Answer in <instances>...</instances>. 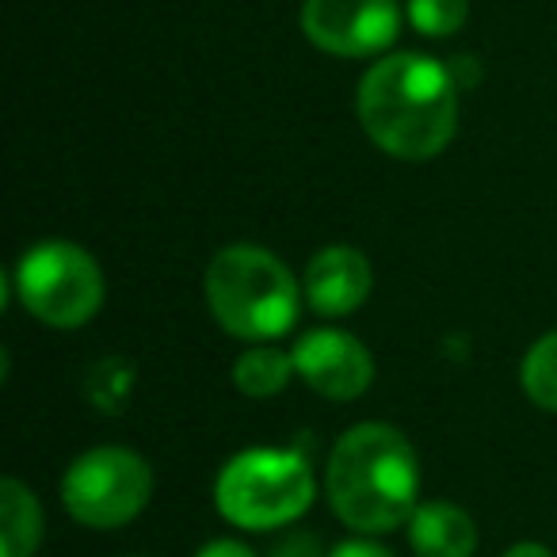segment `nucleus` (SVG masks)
I'll return each instance as SVG.
<instances>
[{
	"label": "nucleus",
	"mask_w": 557,
	"mask_h": 557,
	"mask_svg": "<svg viewBox=\"0 0 557 557\" xmlns=\"http://www.w3.org/2000/svg\"><path fill=\"white\" fill-rule=\"evenodd\" d=\"M16 295L32 318L50 329H81L103 306V271L73 240H42L16 268Z\"/></svg>",
	"instance_id": "obj_5"
},
{
	"label": "nucleus",
	"mask_w": 557,
	"mask_h": 557,
	"mask_svg": "<svg viewBox=\"0 0 557 557\" xmlns=\"http://www.w3.org/2000/svg\"><path fill=\"white\" fill-rule=\"evenodd\" d=\"M271 557H333L325 554L318 534H306V531H290L271 546Z\"/></svg>",
	"instance_id": "obj_16"
},
{
	"label": "nucleus",
	"mask_w": 557,
	"mask_h": 557,
	"mask_svg": "<svg viewBox=\"0 0 557 557\" xmlns=\"http://www.w3.org/2000/svg\"><path fill=\"white\" fill-rule=\"evenodd\" d=\"M374 271L351 245H329L306 268V302L321 318H348L367 302Z\"/></svg>",
	"instance_id": "obj_9"
},
{
	"label": "nucleus",
	"mask_w": 557,
	"mask_h": 557,
	"mask_svg": "<svg viewBox=\"0 0 557 557\" xmlns=\"http://www.w3.org/2000/svg\"><path fill=\"white\" fill-rule=\"evenodd\" d=\"M153 496V470L131 447H92L62 478V504L81 527L111 531L141 516Z\"/></svg>",
	"instance_id": "obj_6"
},
{
	"label": "nucleus",
	"mask_w": 557,
	"mask_h": 557,
	"mask_svg": "<svg viewBox=\"0 0 557 557\" xmlns=\"http://www.w3.org/2000/svg\"><path fill=\"white\" fill-rule=\"evenodd\" d=\"M134 386V367L126 359H103V363L92 367L88 374V397H92L96 409L103 412H119L131 397Z\"/></svg>",
	"instance_id": "obj_14"
},
{
	"label": "nucleus",
	"mask_w": 557,
	"mask_h": 557,
	"mask_svg": "<svg viewBox=\"0 0 557 557\" xmlns=\"http://www.w3.org/2000/svg\"><path fill=\"white\" fill-rule=\"evenodd\" d=\"M225 523L245 531H275L306 516L313 504V473L298 450L252 447L225 462L214 485Z\"/></svg>",
	"instance_id": "obj_4"
},
{
	"label": "nucleus",
	"mask_w": 557,
	"mask_h": 557,
	"mask_svg": "<svg viewBox=\"0 0 557 557\" xmlns=\"http://www.w3.org/2000/svg\"><path fill=\"white\" fill-rule=\"evenodd\" d=\"M42 527L39 496L16 478L0 481V557H35Z\"/></svg>",
	"instance_id": "obj_11"
},
{
	"label": "nucleus",
	"mask_w": 557,
	"mask_h": 557,
	"mask_svg": "<svg viewBox=\"0 0 557 557\" xmlns=\"http://www.w3.org/2000/svg\"><path fill=\"white\" fill-rule=\"evenodd\" d=\"M195 557H256V554L237 539H214V542H207Z\"/></svg>",
	"instance_id": "obj_18"
},
{
	"label": "nucleus",
	"mask_w": 557,
	"mask_h": 557,
	"mask_svg": "<svg viewBox=\"0 0 557 557\" xmlns=\"http://www.w3.org/2000/svg\"><path fill=\"white\" fill-rule=\"evenodd\" d=\"M325 496L344 527L386 534L420 508V462L412 443L389 424H356L336 440Z\"/></svg>",
	"instance_id": "obj_2"
},
{
	"label": "nucleus",
	"mask_w": 557,
	"mask_h": 557,
	"mask_svg": "<svg viewBox=\"0 0 557 557\" xmlns=\"http://www.w3.org/2000/svg\"><path fill=\"white\" fill-rule=\"evenodd\" d=\"M202 290L218 325L252 344L287 336L302 310V287L295 271L260 245L222 248L210 260Z\"/></svg>",
	"instance_id": "obj_3"
},
{
	"label": "nucleus",
	"mask_w": 557,
	"mask_h": 557,
	"mask_svg": "<svg viewBox=\"0 0 557 557\" xmlns=\"http://www.w3.org/2000/svg\"><path fill=\"white\" fill-rule=\"evenodd\" d=\"M290 379H298L295 356H290V351L268 348V344L240 351L237 363H233V386L245 397H256V401H260V397L283 394Z\"/></svg>",
	"instance_id": "obj_12"
},
{
	"label": "nucleus",
	"mask_w": 557,
	"mask_h": 557,
	"mask_svg": "<svg viewBox=\"0 0 557 557\" xmlns=\"http://www.w3.org/2000/svg\"><path fill=\"white\" fill-rule=\"evenodd\" d=\"M527 397H531L539 409L557 412V333H546L542 341L531 344L523 359V371H519Z\"/></svg>",
	"instance_id": "obj_13"
},
{
	"label": "nucleus",
	"mask_w": 557,
	"mask_h": 557,
	"mask_svg": "<svg viewBox=\"0 0 557 557\" xmlns=\"http://www.w3.org/2000/svg\"><path fill=\"white\" fill-rule=\"evenodd\" d=\"M333 557H394L386 546H379V542L371 539H348L341 542V546L333 549Z\"/></svg>",
	"instance_id": "obj_17"
},
{
	"label": "nucleus",
	"mask_w": 557,
	"mask_h": 557,
	"mask_svg": "<svg viewBox=\"0 0 557 557\" xmlns=\"http://www.w3.org/2000/svg\"><path fill=\"white\" fill-rule=\"evenodd\" d=\"M367 138L389 157L428 161L458 126V88L447 65L424 54H389L367 70L356 96Z\"/></svg>",
	"instance_id": "obj_1"
},
{
	"label": "nucleus",
	"mask_w": 557,
	"mask_h": 557,
	"mask_svg": "<svg viewBox=\"0 0 557 557\" xmlns=\"http://www.w3.org/2000/svg\"><path fill=\"white\" fill-rule=\"evenodd\" d=\"M295 374L329 401H356L374 382V359L344 329H313L295 344Z\"/></svg>",
	"instance_id": "obj_8"
},
{
	"label": "nucleus",
	"mask_w": 557,
	"mask_h": 557,
	"mask_svg": "<svg viewBox=\"0 0 557 557\" xmlns=\"http://www.w3.org/2000/svg\"><path fill=\"white\" fill-rule=\"evenodd\" d=\"M302 32L336 58H371L394 47L401 32L397 0H306Z\"/></svg>",
	"instance_id": "obj_7"
},
{
	"label": "nucleus",
	"mask_w": 557,
	"mask_h": 557,
	"mask_svg": "<svg viewBox=\"0 0 557 557\" xmlns=\"http://www.w3.org/2000/svg\"><path fill=\"white\" fill-rule=\"evenodd\" d=\"M504 557H554L546 546H539V542H519V546H511Z\"/></svg>",
	"instance_id": "obj_19"
},
{
	"label": "nucleus",
	"mask_w": 557,
	"mask_h": 557,
	"mask_svg": "<svg viewBox=\"0 0 557 557\" xmlns=\"http://www.w3.org/2000/svg\"><path fill=\"white\" fill-rule=\"evenodd\" d=\"M466 12H470V0H409V20L420 35H455L466 24Z\"/></svg>",
	"instance_id": "obj_15"
},
{
	"label": "nucleus",
	"mask_w": 557,
	"mask_h": 557,
	"mask_svg": "<svg viewBox=\"0 0 557 557\" xmlns=\"http://www.w3.org/2000/svg\"><path fill=\"white\" fill-rule=\"evenodd\" d=\"M409 542L417 557H473L478 549V527L470 511L447 500H428L412 511Z\"/></svg>",
	"instance_id": "obj_10"
}]
</instances>
